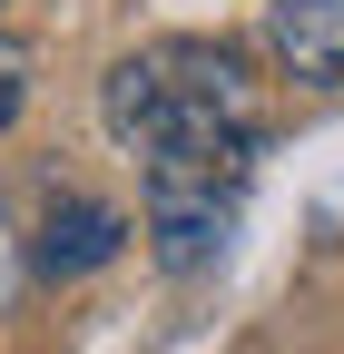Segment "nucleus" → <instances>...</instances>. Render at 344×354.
Returning <instances> with one entry per match:
<instances>
[{
    "mask_svg": "<svg viewBox=\"0 0 344 354\" xmlns=\"http://www.w3.org/2000/svg\"><path fill=\"white\" fill-rule=\"evenodd\" d=\"M246 177H256V138H187V148L138 158V236L167 276H197L227 256Z\"/></svg>",
    "mask_w": 344,
    "mask_h": 354,
    "instance_id": "f03ea898",
    "label": "nucleus"
},
{
    "mask_svg": "<svg viewBox=\"0 0 344 354\" xmlns=\"http://www.w3.org/2000/svg\"><path fill=\"white\" fill-rule=\"evenodd\" d=\"M266 50L295 88H344V0H266Z\"/></svg>",
    "mask_w": 344,
    "mask_h": 354,
    "instance_id": "20e7f679",
    "label": "nucleus"
},
{
    "mask_svg": "<svg viewBox=\"0 0 344 354\" xmlns=\"http://www.w3.org/2000/svg\"><path fill=\"white\" fill-rule=\"evenodd\" d=\"M128 216L108 197H50L39 207V236H30V276H50V286H79V276H99V266L128 256Z\"/></svg>",
    "mask_w": 344,
    "mask_h": 354,
    "instance_id": "7ed1b4c3",
    "label": "nucleus"
},
{
    "mask_svg": "<svg viewBox=\"0 0 344 354\" xmlns=\"http://www.w3.org/2000/svg\"><path fill=\"white\" fill-rule=\"evenodd\" d=\"M99 128L128 158L187 148V138H256L266 148V88L246 79L236 39H148L99 79Z\"/></svg>",
    "mask_w": 344,
    "mask_h": 354,
    "instance_id": "f257e3e1",
    "label": "nucleus"
},
{
    "mask_svg": "<svg viewBox=\"0 0 344 354\" xmlns=\"http://www.w3.org/2000/svg\"><path fill=\"white\" fill-rule=\"evenodd\" d=\"M20 109H30V50H20V39H0V138H10Z\"/></svg>",
    "mask_w": 344,
    "mask_h": 354,
    "instance_id": "39448f33",
    "label": "nucleus"
}]
</instances>
